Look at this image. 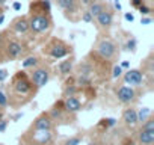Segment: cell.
<instances>
[{
  "mask_svg": "<svg viewBox=\"0 0 154 145\" xmlns=\"http://www.w3.org/2000/svg\"><path fill=\"white\" fill-rule=\"evenodd\" d=\"M88 145H98V143H95V142H89Z\"/></svg>",
  "mask_w": 154,
  "mask_h": 145,
  "instance_id": "cell-45",
  "label": "cell"
},
{
  "mask_svg": "<svg viewBox=\"0 0 154 145\" xmlns=\"http://www.w3.org/2000/svg\"><path fill=\"white\" fill-rule=\"evenodd\" d=\"M8 97H6V94L0 89V109H5V107H8Z\"/></svg>",
  "mask_w": 154,
  "mask_h": 145,
  "instance_id": "cell-27",
  "label": "cell"
},
{
  "mask_svg": "<svg viewBox=\"0 0 154 145\" xmlns=\"http://www.w3.org/2000/svg\"><path fill=\"white\" fill-rule=\"evenodd\" d=\"M2 12H3V9H2V8H0V14H2Z\"/></svg>",
  "mask_w": 154,
  "mask_h": 145,
  "instance_id": "cell-47",
  "label": "cell"
},
{
  "mask_svg": "<svg viewBox=\"0 0 154 145\" xmlns=\"http://www.w3.org/2000/svg\"><path fill=\"white\" fill-rule=\"evenodd\" d=\"M151 17H142L140 18V24H143V26H148V24H151Z\"/></svg>",
  "mask_w": 154,
  "mask_h": 145,
  "instance_id": "cell-35",
  "label": "cell"
},
{
  "mask_svg": "<svg viewBox=\"0 0 154 145\" xmlns=\"http://www.w3.org/2000/svg\"><path fill=\"white\" fill-rule=\"evenodd\" d=\"M145 2H143V0H130V5L134 8V9H137L139 6H142Z\"/></svg>",
  "mask_w": 154,
  "mask_h": 145,
  "instance_id": "cell-32",
  "label": "cell"
},
{
  "mask_svg": "<svg viewBox=\"0 0 154 145\" xmlns=\"http://www.w3.org/2000/svg\"><path fill=\"white\" fill-rule=\"evenodd\" d=\"M2 41H3V38H2V33H0V44H2Z\"/></svg>",
  "mask_w": 154,
  "mask_h": 145,
  "instance_id": "cell-46",
  "label": "cell"
},
{
  "mask_svg": "<svg viewBox=\"0 0 154 145\" xmlns=\"http://www.w3.org/2000/svg\"><path fill=\"white\" fill-rule=\"evenodd\" d=\"M122 121L125 125L128 127H133L137 124V110L134 107H128L122 112Z\"/></svg>",
  "mask_w": 154,
  "mask_h": 145,
  "instance_id": "cell-17",
  "label": "cell"
},
{
  "mask_svg": "<svg viewBox=\"0 0 154 145\" xmlns=\"http://www.w3.org/2000/svg\"><path fill=\"white\" fill-rule=\"evenodd\" d=\"M51 140H53L51 130H33V133H32L33 145H48Z\"/></svg>",
  "mask_w": 154,
  "mask_h": 145,
  "instance_id": "cell-8",
  "label": "cell"
},
{
  "mask_svg": "<svg viewBox=\"0 0 154 145\" xmlns=\"http://www.w3.org/2000/svg\"><path fill=\"white\" fill-rule=\"evenodd\" d=\"M20 118H23V112H18V113H15V115L12 116V121H17V119H20Z\"/></svg>",
  "mask_w": 154,
  "mask_h": 145,
  "instance_id": "cell-39",
  "label": "cell"
},
{
  "mask_svg": "<svg viewBox=\"0 0 154 145\" xmlns=\"http://www.w3.org/2000/svg\"><path fill=\"white\" fill-rule=\"evenodd\" d=\"M51 12L50 0H36L30 5V14H48Z\"/></svg>",
  "mask_w": 154,
  "mask_h": 145,
  "instance_id": "cell-10",
  "label": "cell"
},
{
  "mask_svg": "<svg viewBox=\"0 0 154 145\" xmlns=\"http://www.w3.org/2000/svg\"><path fill=\"white\" fill-rule=\"evenodd\" d=\"M122 72H124V69H122L119 65H115L113 69H112V77H113V79H118V77L122 76Z\"/></svg>",
  "mask_w": 154,
  "mask_h": 145,
  "instance_id": "cell-28",
  "label": "cell"
},
{
  "mask_svg": "<svg viewBox=\"0 0 154 145\" xmlns=\"http://www.w3.org/2000/svg\"><path fill=\"white\" fill-rule=\"evenodd\" d=\"M27 20H29V30H32L36 35L47 32L53 24L51 17L48 14H30V18Z\"/></svg>",
  "mask_w": 154,
  "mask_h": 145,
  "instance_id": "cell-1",
  "label": "cell"
},
{
  "mask_svg": "<svg viewBox=\"0 0 154 145\" xmlns=\"http://www.w3.org/2000/svg\"><path fill=\"white\" fill-rule=\"evenodd\" d=\"M97 53H98L103 59L110 60V59H113V56H115V53H116V45H115V42H113L112 39H109V38L100 39L98 44H97Z\"/></svg>",
  "mask_w": 154,
  "mask_h": 145,
  "instance_id": "cell-5",
  "label": "cell"
},
{
  "mask_svg": "<svg viewBox=\"0 0 154 145\" xmlns=\"http://www.w3.org/2000/svg\"><path fill=\"white\" fill-rule=\"evenodd\" d=\"M115 94H116V98L121 104H133L136 101V91L131 86L122 85V86L116 88Z\"/></svg>",
  "mask_w": 154,
  "mask_h": 145,
  "instance_id": "cell-6",
  "label": "cell"
},
{
  "mask_svg": "<svg viewBox=\"0 0 154 145\" xmlns=\"http://www.w3.org/2000/svg\"><path fill=\"white\" fill-rule=\"evenodd\" d=\"M149 2H154V0H149Z\"/></svg>",
  "mask_w": 154,
  "mask_h": 145,
  "instance_id": "cell-48",
  "label": "cell"
},
{
  "mask_svg": "<svg viewBox=\"0 0 154 145\" xmlns=\"http://www.w3.org/2000/svg\"><path fill=\"white\" fill-rule=\"evenodd\" d=\"M151 115V109L149 107H142L139 112H137V122H143L149 118Z\"/></svg>",
  "mask_w": 154,
  "mask_h": 145,
  "instance_id": "cell-23",
  "label": "cell"
},
{
  "mask_svg": "<svg viewBox=\"0 0 154 145\" xmlns=\"http://www.w3.org/2000/svg\"><path fill=\"white\" fill-rule=\"evenodd\" d=\"M124 82L127 85H131V86H140L142 82H143V72L140 69H127L124 74Z\"/></svg>",
  "mask_w": 154,
  "mask_h": 145,
  "instance_id": "cell-7",
  "label": "cell"
},
{
  "mask_svg": "<svg viewBox=\"0 0 154 145\" xmlns=\"http://www.w3.org/2000/svg\"><path fill=\"white\" fill-rule=\"evenodd\" d=\"M82 142V137H77V136H72L69 139L65 140V145H79Z\"/></svg>",
  "mask_w": 154,
  "mask_h": 145,
  "instance_id": "cell-30",
  "label": "cell"
},
{
  "mask_svg": "<svg viewBox=\"0 0 154 145\" xmlns=\"http://www.w3.org/2000/svg\"><path fill=\"white\" fill-rule=\"evenodd\" d=\"M56 5L59 9H62L63 12H77L79 9V2L77 0H56Z\"/></svg>",
  "mask_w": 154,
  "mask_h": 145,
  "instance_id": "cell-15",
  "label": "cell"
},
{
  "mask_svg": "<svg viewBox=\"0 0 154 145\" xmlns=\"http://www.w3.org/2000/svg\"><path fill=\"white\" fill-rule=\"evenodd\" d=\"M124 18H125L127 21H130V23H131V21L134 20V15H133L131 12H125V14H124Z\"/></svg>",
  "mask_w": 154,
  "mask_h": 145,
  "instance_id": "cell-36",
  "label": "cell"
},
{
  "mask_svg": "<svg viewBox=\"0 0 154 145\" xmlns=\"http://www.w3.org/2000/svg\"><path fill=\"white\" fill-rule=\"evenodd\" d=\"M136 47H137V41L134 39V38H130V39H127V42H125V50H128V51H136Z\"/></svg>",
  "mask_w": 154,
  "mask_h": 145,
  "instance_id": "cell-25",
  "label": "cell"
},
{
  "mask_svg": "<svg viewBox=\"0 0 154 145\" xmlns=\"http://www.w3.org/2000/svg\"><path fill=\"white\" fill-rule=\"evenodd\" d=\"M47 51L53 59H63L71 53V47H68L63 41L60 39H53L48 45H47Z\"/></svg>",
  "mask_w": 154,
  "mask_h": 145,
  "instance_id": "cell-4",
  "label": "cell"
},
{
  "mask_svg": "<svg viewBox=\"0 0 154 145\" xmlns=\"http://www.w3.org/2000/svg\"><path fill=\"white\" fill-rule=\"evenodd\" d=\"M77 72H79V76H83V77H91V74L94 72V68L89 62H82L77 68Z\"/></svg>",
  "mask_w": 154,
  "mask_h": 145,
  "instance_id": "cell-21",
  "label": "cell"
},
{
  "mask_svg": "<svg viewBox=\"0 0 154 145\" xmlns=\"http://www.w3.org/2000/svg\"><path fill=\"white\" fill-rule=\"evenodd\" d=\"M82 3H83V5H89L91 0H82Z\"/></svg>",
  "mask_w": 154,
  "mask_h": 145,
  "instance_id": "cell-43",
  "label": "cell"
},
{
  "mask_svg": "<svg viewBox=\"0 0 154 145\" xmlns=\"http://www.w3.org/2000/svg\"><path fill=\"white\" fill-rule=\"evenodd\" d=\"M77 91H79V88L75 85H66L65 89H63V97H72V95L77 94Z\"/></svg>",
  "mask_w": 154,
  "mask_h": 145,
  "instance_id": "cell-24",
  "label": "cell"
},
{
  "mask_svg": "<svg viewBox=\"0 0 154 145\" xmlns=\"http://www.w3.org/2000/svg\"><path fill=\"white\" fill-rule=\"evenodd\" d=\"M33 85L32 82L29 80L27 74L24 71H18L17 74L12 77V89L18 94V95H27L30 94Z\"/></svg>",
  "mask_w": 154,
  "mask_h": 145,
  "instance_id": "cell-2",
  "label": "cell"
},
{
  "mask_svg": "<svg viewBox=\"0 0 154 145\" xmlns=\"http://www.w3.org/2000/svg\"><path fill=\"white\" fill-rule=\"evenodd\" d=\"M12 27L17 33H26L29 30V20L27 17H18L17 20H14Z\"/></svg>",
  "mask_w": 154,
  "mask_h": 145,
  "instance_id": "cell-19",
  "label": "cell"
},
{
  "mask_svg": "<svg viewBox=\"0 0 154 145\" xmlns=\"http://www.w3.org/2000/svg\"><path fill=\"white\" fill-rule=\"evenodd\" d=\"M122 69H130V62L128 60H124V62H121V65H119Z\"/></svg>",
  "mask_w": 154,
  "mask_h": 145,
  "instance_id": "cell-37",
  "label": "cell"
},
{
  "mask_svg": "<svg viewBox=\"0 0 154 145\" xmlns=\"http://www.w3.org/2000/svg\"><path fill=\"white\" fill-rule=\"evenodd\" d=\"M137 11L140 12V15H142V17H148V15L151 14V8H149V6H146L145 3H143L142 6H139V8H137Z\"/></svg>",
  "mask_w": 154,
  "mask_h": 145,
  "instance_id": "cell-29",
  "label": "cell"
},
{
  "mask_svg": "<svg viewBox=\"0 0 154 145\" xmlns=\"http://www.w3.org/2000/svg\"><path fill=\"white\" fill-rule=\"evenodd\" d=\"M50 80V69L48 66H35L30 74V82L35 88H44Z\"/></svg>",
  "mask_w": 154,
  "mask_h": 145,
  "instance_id": "cell-3",
  "label": "cell"
},
{
  "mask_svg": "<svg viewBox=\"0 0 154 145\" xmlns=\"http://www.w3.org/2000/svg\"><path fill=\"white\" fill-rule=\"evenodd\" d=\"M63 109H65V112L77 113V112L82 110V101L77 98L75 95H72V97H65V100H63Z\"/></svg>",
  "mask_w": 154,
  "mask_h": 145,
  "instance_id": "cell-12",
  "label": "cell"
},
{
  "mask_svg": "<svg viewBox=\"0 0 154 145\" xmlns=\"http://www.w3.org/2000/svg\"><path fill=\"white\" fill-rule=\"evenodd\" d=\"M72 66H74V59H72V57L62 60V62L57 65L59 74H60L62 77H65V76H69L71 72H72Z\"/></svg>",
  "mask_w": 154,
  "mask_h": 145,
  "instance_id": "cell-18",
  "label": "cell"
},
{
  "mask_svg": "<svg viewBox=\"0 0 154 145\" xmlns=\"http://www.w3.org/2000/svg\"><path fill=\"white\" fill-rule=\"evenodd\" d=\"M3 21H5V12L0 14V24H3Z\"/></svg>",
  "mask_w": 154,
  "mask_h": 145,
  "instance_id": "cell-41",
  "label": "cell"
},
{
  "mask_svg": "<svg viewBox=\"0 0 154 145\" xmlns=\"http://www.w3.org/2000/svg\"><path fill=\"white\" fill-rule=\"evenodd\" d=\"M100 125H103V127H106V128L115 127V125H116V119H115V118H104V119H101Z\"/></svg>",
  "mask_w": 154,
  "mask_h": 145,
  "instance_id": "cell-26",
  "label": "cell"
},
{
  "mask_svg": "<svg viewBox=\"0 0 154 145\" xmlns=\"http://www.w3.org/2000/svg\"><path fill=\"white\" fill-rule=\"evenodd\" d=\"M3 118H5V110L0 109V119H3Z\"/></svg>",
  "mask_w": 154,
  "mask_h": 145,
  "instance_id": "cell-42",
  "label": "cell"
},
{
  "mask_svg": "<svg viewBox=\"0 0 154 145\" xmlns=\"http://www.w3.org/2000/svg\"><path fill=\"white\" fill-rule=\"evenodd\" d=\"M8 79V69L0 68V82H5Z\"/></svg>",
  "mask_w": 154,
  "mask_h": 145,
  "instance_id": "cell-33",
  "label": "cell"
},
{
  "mask_svg": "<svg viewBox=\"0 0 154 145\" xmlns=\"http://www.w3.org/2000/svg\"><path fill=\"white\" fill-rule=\"evenodd\" d=\"M24 51V47L21 42L15 41V39H11L8 44H6V54L11 57V59H17L23 54Z\"/></svg>",
  "mask_w": 154,
  "mask_h": 145,
  "instance_id": "cell-11",
  "label": "cell"
},
{
  "mask_svg": "<svg viewBox=\"0 0 154 145\" xmlns=\"http://www.w3.org/2000/svg\"><path fill=\"white\" fill-rule=\"evenodd\" d=\"M113 8H115L116 11H121V9H122V6H121V3H119V0H113Z\"/></svg>",
  "mask_w": 154,
  "mask_h": 145,
  "instance_id": "cell-38",
  "label": "cell"
},
{
  "mask_svg": "<svg viewBox=\"0 0 154 145\" xmlns=\"http://www.w3.org/2000/svg\"><path fill=\"white\" fill-rule=\"evenodd\" d=\"M5 3H6V0H0V8H2Z\"/></svg>",
  "mask_w": 154,
  "mask_h": 145,
  "instance_id": "cell-44",
  "label": "cell"
},
{
  "mask_svg": "<svg viewBox=\"0 0 154 145\" xmlns=\"http://www.w3.org/2000/svg\"><path fill=\"white\" fill-rule=\"evenodd\" d=\"M82 21H85V23H92V21H94V17H92L88 11H83V12H82Z\"/></svg>",
  "mask_w": 154,
  "mask_h": 145,
  "instance_id": "cell-31",
  "label": "cell"
},
{
  "mask_svg": "<svg viewBox=\"0 0 154 145\" xmlns=\"http://www.w3.org/2000/svg\"><path fill=\"white\" fill-rule=\"evenodd\" d=\"M38 63H39V59L36 57V56H29V57H26L24 60H23V68H35V66H38Z\"/></svg>",
  "mask_w": 154,
  "mask_h": 145,
  "instance_id": "cell-22",
  "label": "cell"
},
{
  "mask_svg": "<svg viewBox=\"0 0 154 145\" xmlns=\"http://www.w3.org/2000/svg\"><path fill=\"white\" fill-rule=\"evenodd\" d=\"M12 8H14L15 11H20V9H21V3H20V2H15V3L12 5Z\"/></svg>",
  "mask_w": 154,
  "mask_h": 145,
  "instance_id": "cell-40",
  "label": "cell"
},
{
  "mask_svg": "<svg viewBox=\"0 0 154 145\" xmlns=\"http://www.w3.org/2000/svg\"><path fill=\"white\" fill-rule=\"evenodd\" d=\"M97 23L101 26V27H110L113 24V12L109 11L107 8H104L97 17Z\"/></svg>",
  "mask_w": 154,
  "mask_h": 145,
  "instance_id": "cell-14",
  "label": "cell"
},
{
  "mask_svg": "<svg viewBox=\"0 0 154 145\" xmlns=\"http://www.w3.org/2000/svg\"><path fill=\"white\" fill-rule=\"evenodd\" d=\"M137 140L140 145H152L154 143V128H140L137 131Z\"/></svg>",
  "mask_w": 154,
  "mask_h": 145,
  "instance_id": "cell-13",
  "label": "cell"
},
{
  "mask_svg": "<svg viewBox=\"0 0 154 145\" xmlns=\"http://www.w3.org/2000/svg\"><path fill=\"white\" fill-rule=\"evenodd\" d=\"M0 145H3V143H0Z\"/></svg>",
  "mask_w": 154,
  "mask_h": 145,
  "instance_id": "cell-49",
  "label": "cell"
},
{
  "mask_svg": "<svg viewBox=\"0 0 154 145\" xmlns=\"http://www.w3.org/2000/svg\"><path fill=\"white\" fill-rule=\"evenodd\" d=\"M106 8V5L103 3V2H97V0H91V3L88 5V12L95 18L103 9Z\"/></svg>",
  "mask_w": 154,
  "mask_h": 145,
  "instance_id": "cell-20",
  "label": "cell"
},
{
  "mask_svg": "<svg viewBox=\"0 0 154 145\" xmlns=\"http://www.w3.org/2000/svg\"><path fill=\"white\" fill-rule=\"evenodd\" d=\"M48 116L51 118V121H60L63 119V115H65V109H63V100H59L51 109L50 112H47Z\"/></svg>",
  "mask_w": 154,
  "mask_h": 145,
  "instance_id": "cell-16",
  "label": "cell"
},
{
  "mask_svg": "<svg viewBox=\"0 0 154 145\" xmlns=\"http://www.w3.org/2000/svg\"><path fill=\"white\" fill-rule=\"evenodd\" d=\"M32 130H53V121L48 113H41L32 124Z\"/></svg>",
  "mask_w": 154,
  "mask_h": 145,
  "instance_id": "cell-9",
  "label": "cell"
},
{
  "mask_svg": "<svg viewBox=\"0 0 154 145\" xmlns=\"http://www.w3.org/2000/svg\"><path fill=\"white\" fill-rule=\"evenodd\" d=\"M8 128V119H0V133H3L5 130Z\"/></svg>",
  "mask_w": 154,
  "mask_h": 145,
  "instance_id": "cell-34",
  "label": "cell"
}]
</instances>
